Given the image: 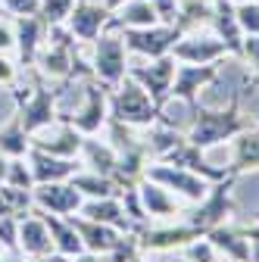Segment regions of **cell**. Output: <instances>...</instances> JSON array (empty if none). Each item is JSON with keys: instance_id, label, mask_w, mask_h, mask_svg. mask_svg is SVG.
Listing matches in <instances>:
<instances>
[{"instance_id": "1", "label": "cell", "mask_w": 259, "mask_h": 262, "mask_svg": "<svg viewBox=\"0 0 259 262\" xmlns=\"http://www.w3.org/2000/svg\"><path fill=\"white\" fill-rule=\"evenodd\" d=\"M241 97H244V88H238L231 94V100L225 110H206V106H197L193 110V122H190V131H187V141L200 150H209L222 141H234L247 125L244 113H241Z\"/></svg>"}, {"instance_id": "2", "label": "cell", "mask_w": 259, "mask_h": 262, "mask_svg": "<svg viewBox=\"0 0 259 262\" xmlns=\"http://www.w3.org/2000/svg\"><path fill=\"white\" fill-rule=\"evenodd\" d=\"M72 81L75 78H66L59 88H47L44 81H38L35 88L16 84L10 91L13 103H16V113H19V119H22V125H25L28 135H38V131H44V128H50V125L59 122V116H62L59 100L66 97V91H69Z\"/></svg>"}, {"instance_id": "3", "label": "cell", "mask_w": 259, "mask_h": 262, "mask_svg": "<svg viewBox=\"0 0 259 262\" xmlns=\"http://www.w3.org/2000/svg\"><path fill=\"white\" fill-rule=\"evenodd\" d=\"M163 110L153 97L135 81V78H122L116 88H110V119H119L132 128H150L153 122L163 119Z\"/></svg>"}, {"instance_id": "4", "label": "cell", "mask_w": 259, "mask_h": 262, "mask_svg": "<svg viewBox=\"0 0 259 262\" xmlns=\"http://www.w3.org/2000/svg\"><path fill=\"white\" fill-rule=\"evenodd\" d=\"M238 178H241L238 172H228L222 181H212L209 190H206V196L187 212V225H193L200 234H206V231H212V228H219V225L228 222L234 215V209H238L234 206V196H231Z\"/></svg>"}, {"instance_id": "5", "label": "cell", "mask_w": 259, "mask_h": 262, "mask_svg": "<svg viewBox=\"0 0 259 262\" xmlns=\"http://www.w3.org/2000/svg\"><path fill=\"white\" fill-rule=\"evenodd\" d=\"M91 72L106 88H116L128 75V50H125L122 35L103 31V35L91 44Z\"/></svg>"}, {"instance_id": "6", "label": "cell", "mask_w": 259, "mask_h": 262, "mask_svg": "<svg viewBox=\"0 0 259 262\" xmlns=\"http://www.w3.org/2000/svg\"><path fill=\"white\" fill-rule=\"evenodd\" d=\"M62 119H66L72 128H78L81 135H100V131L106 128V119H110V88L103 81L97 78H84V103L69 116L62 113Z\"/></svg>"}, {"instance_id": "7", "label": "cell", "mask_w": 259, "mask_h": 262, "mask_svg": "<svg viewBox=\"0 0 259 262\" xmlns=\"http://www.w3.org/2000/svg\"><path fill=\"white\" fill-rule=\"evenodd\" d=\"M119 35H122L128 53H138V56H147V59H159V56L172 53V47L178 44V38L184 35V31L178 25L156 22V25H147V28H122Z\"/></svg>"}, {"instance_id": "8", "label": "cell", "mask_w": 259, "mask_h": 262, "mask_svg": "<svg viewBox=\"0 0 259 262\" xmlns=\"http://www.w3.org/2000/svg\"><path fill=\"white\" fill-rule=\"evenodd\" d=\"M147 178H150V181H159L163 187H169L172 193L184 196V200H190V203H200L203 196H206V190H209V184H212V181L193 175V172H187V169H181V166L159 162V159H150Z\"/></svg>"}, {"instance_id": "9", "label": "cell", "mask_w": 259, "mask_h": 262, "mask_svg": "<svg viewBox=\"0 0 259 262\" xmlns=\"http://www.w3.org/2000/svg\"><path fill=\"white\" fill-rule=\"evenodd\" d=\"M175 66H178V59L172 53L159 56V59H150L147 66H132L128 62V78H135L159 106H166L169 103V91H172V78H175Z\"/></svg>"}, {"instance_id": "10", "label": "cell", "mask_w": 259, "mask_h": 262, "mask_svg": "<svg viewBox=\"0 0 259 262\" xmlns=\"http://www.w3.org/2000/svg\"><path fill=\"white\" fill-rule=\"evenodd\" d=\"M203 237L193 225H141L138 228V250L141 253H166V250H184L190 241Z\"/></svg>"}, {"instance_id": "11", "label": "cell", "mask_w": 259, "mask_h": 262, "mask_svg": "<svg viewBox=\"0 0 259 262\" xmlns=\"http://www.w3.org/2000/svg\"><path fill=\"white\" fill-rule=\"evenodd\" d=\"M219 72H222V66H219V62H209V66L178 62V66H175V78H172V91H169V97H175V100H184V103L190 106V113H193V110L200 106L197 94H200L206 84H212V81L219 78Z\"/></svg>"}, {"instance_id": "12", "label": "cell", "mask_w": 259, "mask_h": 262, "mask_svg": "<svg viewBox=\"0 0 259 262\" xmlns=\"http://www.w3.org/2000/svg\"><path fill=\"white\" fill-rule=\"evenodd\" d=\"M110 19H113V13L103 7V0L100 4L97 0H75L66 25L78 44H94L103 31H110Z\"/></svg>"}, {"instance_id": "13", "label": "cell", "mask_w": 259, "mask_h": 262, "mask_svg": "<svg viewBox=\"0 0 259 262\" xmlns=\"http://www.w3.org/2000/svg\"><path fill=\"white\" fill-rule=\"evenodd\" d=\"M78 47H81V44H56V41H44V47L38 50L35 66H31V69L38 72V78H47V81H66V78H72Z\"/></svg>"}, {"instance_id": "14", "label": "cell", "mask_w": 259, "mask_h": 262, "mask_svg": "<svg viewBox=\"0 0 259 262\" xmlns=\"http://www.w3.org/2000/svg\"><path fill=\"white\" fill-rule=\"evenodd\" d=\"M228 53H231V50L225 47L222 38H215V35H193V31L181 35L178 44L172 47V56H175L178 62H193V66L222 62Z\"/></svg>"}, {"instance_id": "15", "label": "cell", "mask_w": 259, "mask_h": 262, "mask_svg": "<svg viewBox=\"0 0 259 262\" xmlns=\"http://www.w3.org/2000/svg\"><path fill=\"white\" fill-rule=\"evenodd\" d=\"M31 196H35V209L44 212H56V215H72L81 209L84 196L81 190H75L72 181H50V184H35L31 187Z\"/></svg>"}, {"instance_id": "16", "label": "cell", "mask_w": 259, "mask_h": 262, "mask_svg": "<svg viewBox=\"0 0 259 262\" xmlns=\"http://www.w3.org/2000/svg\"><path fill=\"white\" fill-rule=\"evenodd\" d=\"M81 141H84V135L78 128H72L62 116H59L56 125L38 131V135H31V147H38L44 153H53V156H69V159H78Z\"/></svg>"}, {"instance_id": "17", "label": "cell", "mask_w": 259, "mask_h": 262, "mask_svg": "<svg viewBox=\"0 0 259 262\" xmlns=\"http://www.w3.org/2000/svg\"><path fill=\"white\" fill-rule=\"evenodd\" d=\"M69 222L75 225V231H78V237L84 244V253L106 256L125 241V231H119V228H113V225H103V222H91V219H84L78 212H72Z\"/></svg>"}, {"instance_id": "18", "label": "cell", "mask_w": 259, "mask_h": 262, "mask_svg": "<svg viewBox=\"0 0 259 262\" xmlns=\"http://www.w3.org/2000/svg\"><path fill=\"white\" fill-rule=\"evenodd\" d=\"M209 28H212L215 38L225 41V47L231 50V56L241 59V50H244V31H241V22H238V4H234V0H212Z\"/></svg>"}, {"instance_id": "19", "label": "cell", "mask_w": 259, "mask_h": 262, "mask_svg": "<svg viewBox=\"0 0 259 262\" xmlns=\"http://www.w3.org/2000/svg\"><path fill=\"white\" fill-rule=\"evenodd\" d=\"M13 28H16L19 66L31 69V66H35L38 50H41L44 41H47V22H44L41 16H16V19H13Z\"/></svg>"}, {"instance_id": "20", "label": "cell", "mask_w": 259, "mask_h": 262, "mask_svg": "<svg viewBox=\"0 0 259 262\" xmlns=\"http://www.w3.org/2000/svg\"><path fill=\"white\" fill-rule=\"evenodd\" d=\"M19 253L28 256V259H44L47 253H53L47 222L41 219L38 209H31L19 219Z\"/></svg>"}, {"instance_id": "21", "label": "cell", "mask_w": 259, "mask_h": 262, "mask_svg": "<svg viewBox=\"0 0 259 262\" xmlns=\"http://www.w3.org/2000/svg\"><path fill=\"white\" fill-rule=\"evenodd\" d=\"M25 159H28V166H31V175H35V184L69 181V178L78 172V159H69V156H53V153L38 150V147H31Z\"/></svg>"}, {"instance_id": "22", "label": "cell", "mask_w": 259, "mask_h": 262, "mask_svg": "<svg viewBox=\"0 0 259 262\" xmlns=\"http://www.w3.org/2000/svg\"><path fill=\"white\" fill-rule=\"evenodd\" d=\"M78 215H84V219H91V222L113 225V228H119V231H125V234H132V231H138V228H141L138 222L128 219V212H125V206H122L119 196H103V200H84V203H81V209H78Z\"/></svg>"}, {"instance_id": "23", "label": "cell", "mask_w": 259, "mask_h": 262, "mask_svg": "<svg viewBox=\"0 0 259 262\" xmlns=\"http://www.w3.org/2000/svg\"><path fill=\"white\" fill-rule=\"evenodd\" d=\"M225 259L228 262H250V234H247V228H234V225H219L212 228V231L203 234Z\"/></svg>"}, {"instance_id": "24", "label": "cell", "mask_w": 259, "mask_h": 262, "mask_svg": "<svg viewBox=\"0 0 259 262\" xmlns=\"http://www.w3.org/2000/svg\"><path fill=\"white\" fill-rule=\"evenodd\" d=\"M138 196H141V206L147 212V219H169L178 215V200L169 187H163L159 181H150L147 175L138 184Z\"/></svg>"}, {"instance_id": "25", "label": "cell", "mask_w": 259, "mask_h": 262, "mask_svg": "<svg viewBox=\"0 0 259 262\" xmlns=\"http://www.w3.org/2000/svg\"><path fill=\"white\" fill-rule=\"evenodd\" d=\"M38 212H41V219L47 222L53 250H56V253H66V256H72V259H78V256L84 253V244H81V237H78V231H75V225L69 222V215H56V212H44V209H38Z\"/></svg>"}, {"instance_id": "26", "label": "cell", "mask_w": 259, "mask_h": 262, "mask_svg": "<svg viewBox=\"0 0 259 262\" xmlns=\"http://www.w3.org/2000/svg\"><path fill=\"white\" fill-rule=\"evenodd\" d=\"M84 166H91V172H100V175H113L116 162H119V150L110 141H97V135H88L81 141V153Z\"/></svg>"}, {"instance_id": "27", "label": "cell", "mask_w": 259, "mask_h": 262, "mask_svg": "<svg viewBox=\"0 0 259 262\" xmlns=\"http://www.w3.org/2000/svg\"><path fill=\"white\" fill-rule=\"evenodd\" d=\"M159 16L156 10L150 7V0H128L122 10L113 13L110 19V31H122V28H147V25H156Z\"/></svg>"}, {"instance_id": "28", "label": "cell", "mask_w": 259, "mask_h": 262, "mask_svg": "<svg viewBox=\"0 0 259 262\" xmlns=\"http://www.w3.org/2000/svg\"><path fill=\"white\" fill-rule=\"evenodd\" d=\"M228 169L238 172V175H244L247 169H259V125L244 128L234 138V162Z\"/></svg>"}, {"instance_id": "29", "label": "cell", "mask_w": 259, "mask_h": 262, "mask_svg": "<svg viewBox=\"0 0 259 262\" xmlns=\"http://www.w3.org/2000/svg\"><path fill=\"white\" fill-rule=\"evenodd\" d=\"M28 150H31V135L25 131L19 113L13 110L10 122L0 128V153L10 156V159H16V156H28Z\"/></svg>"}, {"instance_id": "30", "label": "cell", "mask_w": 259, "mask_h": 262, "mask_svg": "<svg viewBox=\"0 0 259 262\" xmlns=\"http://www.w3.org/2000/svg\"><path fill=\"white\" fill-rule=\"evenodd\" d=\"M75 184V190H81L84 200H103V196H122L119 184L110 178V175H100V172H75L69 178Z\"/></svg>"}, {"instance_id": "31", "label": "cell", "mask_w": 259, "mask_h": 262, "mask_svg": "<svg viewBox=\"0 0 259 262\" xmlns=\"http://www.w3.org/2000/svg\"><path fill=\"white\" fill-rule=\"evenodd\" d=\"M4 184L22 187V190H31V187H35V175H31V166H28L25 156L10 159V172H7V181H4Z\"/></svg>"}, {"instance_id": "32", "label": "cell", "mask_w": 259, "mask_h": 262, "mask_svg": "<svg viewBox=\"0 0 259 262\" xmlns=\"http://www.w3.org/2000/svg\"><path fill=\"white\" fill-rule=\"evenodd\" d=\"M72 7H75V0H41L38 16H41L47 25H59V22H66V19H69Z\"/></svg>"}, {"instance_id": "33", "label": "cell", "mask_w": 259, "mask_h": 262, "mask_svg": "<svg viewBox=\"0 0 259 262\" xmlns=\"http://www.w3.org/2000/svg\"><path fill=\"white\" fill-rule=\"evenodd\" d=\"M238 22H241L244 38L259 35V0H244V4H238Z\"/></svg>"}, {"instance_id": "34", "label": "cell", "mask_w": 259, "mask_h": 262, "mask_svg": "<svg viewBox=\"0 0 259 262\" xmlns=\"http://www.w3.org/2000/svg\"><path fill=\"white\" fill-rule=\"evenodd\" d=\"M0 244L7 253H19V219L16 215H0Z\"/></svg>"}, {"instance_id": "35", "label": "cell", "mask_w": 259, "mask_h": 262, "mask_svg": "<svg viewBox=\"0 0 259 262\" xmlns=\"http://www.w3.org/2000/svg\"><path fill=\"white\" fill-rule=\"evenodd\" d=\"M41 0H0V13H7L10 19L16 16H38Z\"/></svg>"}, {"instance_id": "36", "label": "cell", "mask_w": 259, "mask_h": 262, "mask_svg": "<svg viewBox=\"0 0 259 262\" xmlns=\"http://www.w3.org/2000/svg\"><path fill=\"white\" fill-rule=\"evenodd\" d=\"M19 84V62L10 59V53H0V88H16Z\"/></svg>"}, {"instance_id": "37", "label": "cell", "mask_w": 259, "mask_h": 262, "mask_svg": "<svg viewBox=\"0 0 259 262\" xmlns=\"http://www.w3.org/2000/svg\"><path fill=\"white\" fill-rule=\"evenodd\" d=\"M10 50H16V28L7 13H0V53H10Z\"/></svg>"}, {"instance_id": "38", "label": "cell", "mask_w": 259, "mask_h": 262, "mask_svg": "<svg viewBox=\"0 0 259 262\" xmlns=\"http://www.w3.org/2000/svg\"><path fill=\"white\" fill-rule=\"evenodd\" d=\"M150 7L156 10L159 22L175 25V19H178V0H150Z\"/></svg>"}, {"instance_id": "39", "label": "cell", "mask_w": 259, "mask_h": 262, "mask_svg": "<svg viewBox=\"0 0 259 262\" xmlns=\"http://www.w3.org/2000/svg\"><path fill=\"white\" fill-rule=\"evenodd\" d=\"M241 59H247V62L253 66V69H256V78H259V35H247V38H244Z\"/></svg>"}, {"instance_id": "40", "label": "cell", "mask_w": 259, "mask_h": 262, "mask_svg": "<svg viewBox=\"0 0 259 262\" xmlns=\"http://www.w3.org/2000/svg\"><path fill=\"white\" fill-rule=\"evenodd\" d=\"M247 234H250V262H259V219L247 228Z\"/></svg>"}, {"instance_id": "41", "label": "cell", "mask_w": 259, "mask_h": 262, "mask_svg": "<svg viewBox=\"0 0 259 262\" xmlns=\"http://www.w3.org/2000/svg\"><path fill=\"white\" fill-rule=\"evenodd\" d=\"M0 262H31V259L22 256V253H4V256H0Z\"/></svg>"}, {"instance_id": "42", "label": "cell", "mask_w": 259, "mask_h": 262, "mask_svg": "<svg viewBox=\"0 0 259 262\" xmlns=\"http://www.w3.org/2000/svg\"><path fill=\"white\" fill-rule=\"evenodd\" d=\"M7 172H10V156H4V153H0V184L7 181Z\"/></svg>"}, {"instance_id": "43", "label": "cell", "mask_w": 259, "mask_h": 262, "mask_svg": "<svg viewBox=\"0 0 259 262\" xmlns=\"http://www.w3.org/2000/svg\"><path fill=\"white\" fill-rule=\"evenodd\" d=\"M125 4H128V0H103V7H106L110 13H116V10H122Z\"/></svg>"}, {"instance_id": "44", "label": "cell", "mask_w": 259, "mask_h": 262, "mask_svg": "<svg viewBox=\"0 0 259 262\" xmlns=\"http://www.w3.org/2000/svg\"><path fill=\"white\" fill-rule=\"evenodd\" d=\"M0 215H13V212L7 209V203H4V196H0Z\"/></svg>"}, {"instance_id": "45", "label": "cell", "mask_w": 259, "mask_h": 262, "mask_svg": "<svg viewBox=\"0 0 259 262\" xmlns=\"http://www.w3.org/2000/svg\"><path fill=\"white\" fill-rule=\"evenodd\" d=\"M4 253H7V250H4V244H0V256H4Z\"/></svg>"}, {"instance_id": "46", "label": "cell", "mask_w": 259, "mask_h": 262, "mask_svg": "<svg viewBox=\"0 0 259 262\" xmlns=\"http://www.w3.org/2000/svg\"><path fill=\"white\" fill-rule=\"evenodd\" d=\"M234 4H244V0H234Z\"/></svg>"}, {"instance_id": "47", "label": "cell", "mask_w": 259, "mask_h": 262, "mask_svg": "<svg viewBox=\"0 0 259 262\" xmlns=\"http://www.w3.org/2000/svg\"><path fill=\"white\" fill-rule=\"evenodd\" d=\"M135 262H141V259H135Z\"/></svg>"}, {"instance_id": "48", "label": "cell", "mask_w": 259, "mask_h": 262, "mask_svg": "<svg viewBox=\"0 0 259 262\" xmlns=\"http://www.w3.org/2000/svg\"><path fill=\"white\" fill-rule=\"evenodd\" d=\"M178 4H181V0H178Z\"/></svg>"}, {"instance_id": "49", "label": "cell", "mask_w": 259, "mask_h": 262, "mask_svg": "<svg viewBox=\"0 0 259 262\" xmlns=\"http://www.w3.org/2000/svg\"><path fill=\"white\" fill-rule=\"evenodd\" d=\"M31 262H35V259H31Z\"/></svg>"}]
</instances>
